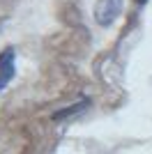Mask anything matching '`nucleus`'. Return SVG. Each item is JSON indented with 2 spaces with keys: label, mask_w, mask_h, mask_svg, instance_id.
Instances as JSON below:
<instances>
[{
  "label": "nucleus",
  "mask_w": 152,
  "mask_h": 154,
  "mask_svg": "<svg viewBox=\"0 0 152 154\" xmlns=\"http://www.w3.org/2000/svg\"><path fill=\"white\" fill-rule=\"evenodd\" d=\"M85 106H88V101L71 103V106H67L65 110H58V113H53V120H65V117H74V115H78L81 110H85Z\"/></svg>",
  "instance_id": "obj_3"
},
{
  "label": "nucleus",
  "mask_w": 152,
  "mask_h": 154,
  "mask_svg": "<svg viewBox=\"0 0 152 154\" xmlns=\"http://www.w3.org/2000/svg\"><path fill=\"white\" fill-rule=\"evenodd\" d=\"M16 51H14L12 46H7L2 48L0 53V92L5 90L7 85L12 83V78L16 76Z\"/></svg>",
  "instance_id": "obj_2"
},
{
  "label": "nucleus",
  "mask_w": 152,
  "mask_h": 154,
  "mask_svg": "<svg viewBox=\"0 0 152 154\" xmlns=\"http://www.w3.org/2000/svg\"><path fill=\"white\" fill-rule=\"evenodd\" d=\"M122 12V0H97L95 5V21L101 28L113 26Z\"/></svg>",
  "instance_id": "obj_1"
}]
</instances>
